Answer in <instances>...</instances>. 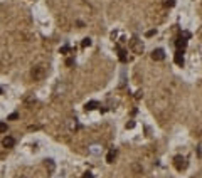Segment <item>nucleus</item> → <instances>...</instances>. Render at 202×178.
<instances>
[{"mask_svg": "<svg viewBox=\"0 0 202 178\" xmlns=\"http://www.w3.org/2000/svg\"><path fill=\"white\" fill-rule=\"evenodd\" d=\"M30 74H32V77H34L35 81H41L44 76H46V69H44L42 66H35V67H32Z\"/></svg>", "mask_w": 202, "mask_h": 178, "instance_id": "1", "label": "nucleus"}, {"mask_svg": "<svg viewBox=\"0 0 202 178\" xmlns=\"http://www.w3.org/2000/svg\"><path fill=\"white\" fill-rule=\"evenodd\" d=\"M173 165H175L177 170H180V171H182V170L187 168V160H185L182 155H177V156L173 158Z\"/></svg>", "mask_w": 202, "mask_h": 178, "instance_id": "2", "label": "nucleus"}, {"mask_svg": "<svg viewBox=\"0 0 202 178\" xmlns=\"http://www.w3.org/2000/svg\"><path fill=\"white\" fill-rule=\"evenodd\" d=\"M152 59H153V61H164L165 59L164 49H155V51L152 52Z\"/></svg>", "mask_w": 202, "mask_h": 178, "instance_id": "3", "label": "nucleus"}, {"mask_svg": "<svg viewBox=\"0 0 202 178\" xmlns=\"http://www.w3.org/2000/svg\"><path fill=\"white\" fill-rule=\"evenodd\" d=\"M2 144H4V148H12L14 144H15V140H14L12 136H5Z\"/></svg>", "mask_w": 202, "mask_h": 178, "instance_id": "4", "label": "nucleus"}, {"mask_svg": "<svg viewBox=\"0 0 202 178\" xmlns=\"http://www.w3.org/2000/svg\"><path fill=\"white\" fill-rule=\"evenodd\" d=\"M173 61H175L177 66H184V54H182V51H177V54L173 55Z\"/></svg>", "mask_w": 202, "mask_h": 178, "instance_id": "5", "label": "nucleus"}, {"mask_svg": "<svg viewBox=\"0 0 202 178\" xmlns=\"http://www.w3.org/2000/svg\"><path fill=\"white\" fill-rule=\"evenodd\" d=\"M101 146H99V144H91L89 148H88V151L91 153V155H101Z\"/></svg>", "mask_w": 202, "mask_h": 178, "instance_id": "6", "label": "nucleus"}, {"mask_svg": "<svg viewBox=\"0 0 202 178\" xmlns=\"http://www.w3.org/2000/svg\"><path fill=\"white\" fill-rule=\"evenodd\" d=\"M99 104H98V101H89V102H86V106H84V109L86 111H93V109H96Z\"/></svg>", "mask_w": 202, "mask_h": 178, "instance_id": "7", "label": "nucleus"}, {"mask_svg": "<svg viewBox=\"0 0 202 178\" xmlns=\"http://www.w3.org/2000/svg\"><path fill=\"white\" fill-rule=\"evenodd\" d=\"M177 47H179V51H184V49H185V47H187V40H185V39L184 37H180V39H179V40H177Z\"/></svg>", "mask_w": 202, "mask_h": 178, "instance_id": "8", "label": "nucleus"}, {"mask_svg": "<svg viewBox=\"0 0 202 178\" xmlns=\"http://www.w3.org/2000/svg\"><path fill=\"white\" fill-rule=\"evenodd\" d=\"M118 54H120V61H121V62H126V61H128V57H126V51H125V49H121L120 46H118Z\"/></svg>", "mask_w": 202, "mask_h": 178, "instance_id": "9", "label": "nucleus"}, {"mask_svg": "<svg viewBox=\"0 0 202 178\" xmlns=\"http://www.w3.org/2000/svg\"><path fill=\"white\" fill-rule=\"evenodd\" d=\"M115 158H116V151H115V150H111V151L106 155V163H113Z\"/></svg>", "mask_w": 202, "mask_h": 178, "instance_id": "10", "label": "nucleus"}, {"mask_svg": "<svg viewBox=\"0 0 202 178\" xmlns=\"http://www.w3.org/2000/svg\"><path fill=\"white\" fill-rule=\"evenodd\" d=\"M46 166L49 168V171H54V168H56V166H54V161H52V160H46Z\"/></svg>", "mask_w": 202, "mask_h": 178, "instance_id": "11", "label": "nucleus"}, {"mask_svg": "<svg viewBox=\"0 0 202 178\" xmlns=\"http://www.w3.org/2000/svg\"><path fill=\"white\" fill-rule=\"evenodd\" d=\"M91 46V39L86 37V39H83V42H81V47H89Z\"/></svg>", "mask_w": 202, "mask_h": 178, "instance_id": "12", "label": "nucleus"}, {"mask_svg": "<svg viewBox=\"0 0 202 178\" xmlns=\"http://www.w3.org/2000/svg\"><path fill=\"white\" fill-rule=\"evenodd\" d=\"M0 133H7V124L0 123Z\"/></svg>", "mask_w": 202, "mask_h": 178, "instance_id": "13", "label": "nucleus"}, {"mask_svg": "<svg viewBox=\"0 0 202 178\" xmlns=\"http://www.w3.org/2000/svg\"><path fill=\"white\" fill-rule=\"evenodd\" d=\"M165 5L167 7H173L175 5V0H165Z\"/></svg>", "mask_w": 202, "mask_h": 178, "instance_id": "14", "label": "nucleus"}, {"mask_svg": "<svg viewBox=\"0 0 202 178\" xmlns=\"http://www.w3.org/2000/svg\"><path fill=\"white\" fill-rule=\"evenodd\" d=\"M66 52H69V46H62V47H61V54H66Z\"/></svg>", "mask_w": 202, "mask_h": 178, "instance_id": "15", "label": "nucleus"}, {"mask_svg": "<svg viewBox=\"0 0 202 178\" xmlns=\"http://www.w3.org/2000/svg\"><path fill=\"white\" fill-rule=\"evenodd\" d=\"M17 118H19V114H17V113H12V114L9 116V119H17Z\"/></svg>", "mask_w": 202, "mask_h": 178, "instance_id": "16", "label": "nucleus"}, {"mask_svg": "<svg viewBox=\"0 0 202 178\" xmlns=\"http://www.w3.org/2000/svg\"><path fill=\"white\" fill-rule=\"evenodd\" d=\"M83 178H93V173H91V171H86V173H84V177Z\"/></svg>", "mask_w": 202, "mask_h": 178, "instance_id": "17", "label": "nucleus"}, {"mask_svg": "<svg viewBox=\"0 0 202 178\" xmlns=\"http://www.w3.org/2000/svg\"><path fill=\"white\" fill-rule=\"evenodd\" d=\"M182 37H184V39H189V37H190V34L187 32V30H185V32H182Z\"/></svg>", "mask_w": 202, "mask_h": 178, "instance_id": "18", "label": "nucleus"}, {"mask_svg": "<svg viewBox=\"0 0 202 178\" xmlns=\"http://www.w3.org/2000/svg\"><path fill=\"white\" fill-rule=\"evenodd\" d=\"M73 64H74V59H68V61H66V66H73Z\"/></svg>", "mask_w": 202, "mask_h": 178, "instance_id": "19", "label": "nucleus"}, {"mask_svg": "<svg viewBox=\"0 0 202 178\" xmlns=\"http://www.w3.org/2000/svg\"><path fill=\"white\" fill-rule=\"evenodd\" d=\"M153 34H155V30H148V32H146V35H148V37H152Z\"/></svg>", "mask_w": 202, "mask_h": 178, "instance_id": "20", "label": "nucleus"}, {"mask_svg": "<svg viewBox=\"0 0 202 178\" xmlns=\"http://www.w3.org/2000/svg\"><path fill=\"white\" fill-rule=\"evenodd\" d=\"M135 126V123H133V121H131V123H128V124H126V128H130V129H131V128H133Z\"/></svg>", "mask_w": 202, "mask_h": 178, "instance_id": "21", "label": "nucleus"}, {"mask_svg": "<svg viewBox=\"0 0 202 178\" xmlns=\"http://www.w3.org/2000/svg\"><path fill=\"white\" fill-rule=\"evenodd\" d=\"M0 94H2V88H0Z\"/></svg>", "mask_w": 202, "mask_h": 178, "instance_id": "22", "label": "nucleus"}]
</instances>
